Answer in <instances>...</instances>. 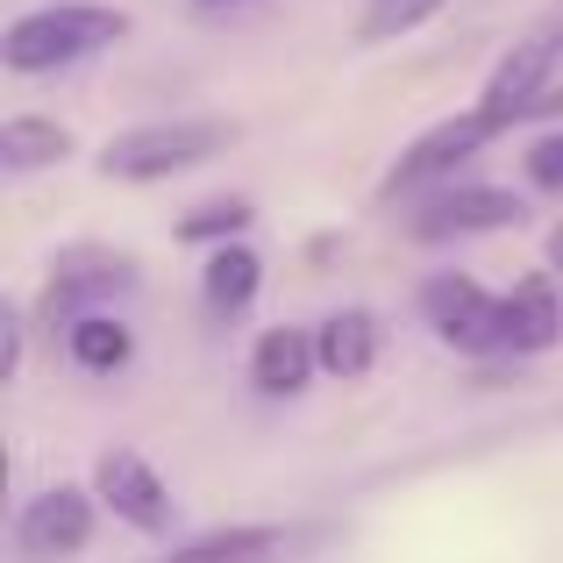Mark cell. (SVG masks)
<instances>
[{"instance_id":"cell-1","label":"cell","mask_w":563,"mask_h":563,"mask_svg":"<svg viewBox=\"0 0 563 563\" xmlns=\"http://www.w3.org/2000/svg\"><path fill=\"white\" fill-rule=\"evenodd\" d=\"M129 36V14L108 0H51V8H29L8 22L0 36V65L14 79H43V71H71L86 57L114 51Z\"/></svg>"},{"instance_id":"cell-2","label":"cell","mask_w":563,"mask_h":563,"mask_svg":"<svg viewBox=\"0 0 563 563\" xmlns=\"http://www.w3.org/2000/svg\"><path fill=\"white\" fill-rule=\"evenodd\" d=\"M229 143H235V122H221V114H179V122H136L122 136H108L93 165H100V179L157 186V179H179L192 165H214Z\"/></svg>"},{"instance_id":"cell-3","label":"cell","mask_w":563,"mask_h":563,"mask_svg":"<svg viewBox=\"0 0 563 563\" xmlns=\"http://www.w3.org/2000/svg\"><path fill=\"white\" fill-rule=\"evenodd\" d=\"M556 65H563V14L521 29V36L499 51L493 79H485V93H478V114L493 129H514V122H528V114H542V108H563Z\"/></svg>"},{"instance_id":"cell-4","label":"cell","mask_w":563,"mask_h":563,"mask_svg":"<svg viewBox=\"0 0 563 563\" xmlns=\"http://www.w3.org/2000/svg\"><path fill=\"white\" fill-rule=\"evenodd\" d=\"M499 129L485 122L478 108H464V114H442L435 129H421V136L407 143V151L385 165V179H378V200H413V192H442V186H456V172L471 165V157L493 143Z\"/></svg>"},{"instance_id":"cell-5","label":"cell","mask_w":563,"mask_h":563,"mask_svg":"<svg viewBox=\"0 0 563 563\" xmlns=\"http://www.w3.org/2000/svg\"><path fill=\"white\" fill-rule=\"evenodd\" d=\"M136 292V257L129 250H100V243H79L51 264V286H43V321L51 329H71L86 314H108V300Z\"/></svg>"},{"instance_id":"cell-6","label":"cell","mask_w":563,"mask_h":563,"mask_svg":"<svg viewBox=\"0 0 563 563\" xmlns=\"http://www.w3.org/2000/svg\"><path fill=\"white\" fill-rule=\"evenodd\" d=\"M499 307H507V292H485L471 272H435L421 286V321L456 357H507V343H499Z\"/></svg>"},{"instance_id":"cell-7","label":"cell","mask_w":563,"mask_h":563,"mask_svg":"<svg viewBox=\"0 0 563 563\" xmlns=\"http://www.w3.org/2000/svg\"><path fill=\"white\" fill-rule=\"evenodd\" d=\"M528 200L507 186H478V179H456L442 192H421V207L407 214L413 243H456V235H493V229H521Z\"/></svg>"},{"instance_id":"cell-8","label":"cell","mask_w":563,"mask_h":563,"mask_svg":"<svg viewBox=\"0 0 563 563\" xmlns=\"http://www.w3.org/2000/svg\"><path fill=\"white\" fill-rule=\"evenodd\" d=\"M100 493L93 485H43L36 499H22L14 514V556L22 563H65L93 542Z\"/></svg>"},{"instance_id":"cell-9","label":"cell","mask_w":563,"mask_h":563,"mask_svg":"<svg viewBox=\"0 0 563 563\" xmlns=\"http://www.w3.org/2000/svg\"><path fill=\"white\" fill-rule=\"evenodd\" d=\"M93 493H100V507H108L114 521H129L136 536H165L172 514H179L165 471H157L143 450H100L93 456Z\"/></svg>"},{"instance_id":"cell-10","label":"cell","mask_w":563,"mask_h":563,"mask_svg":"<svg viewBox=\"0 0 563 563\" xmlns=\"http://www.w3.org/2000/svg\"><path fill=\"white\" fill-rule=\"evenodd\" d=\"M499 343H507V357H542V350L563 343V292H556V272H528L521 286L507 292V307H499Z\"/></svg>"},{"instance_id":"cell-11","label":"cell","mask_w":563,"mask_h":563,"mask_svg":"<svg viewBox=\"0 0 563 563\" xmlns=\"http://www.w3.org/2000/svg\"><path fill=\"white\" fill-rule=\"evenodd\" d=\"M321 372V350H314V329H292V321H278V329L257 335V350H250V385H257L264 399H292L307 393Z\"/></svg>"},{"instance_id":"cell-12","label":"cell","mask_w":563,"mask_h":563,"mask_svg":"<svg viewBox=\"0 0 563 563\" xmlns=\"http://www.w3.org/2000/svg\"><path fill=\"white\" fill-rule=\"evenodd\" d=\"M257 292H264V257L250 243L207 250V264H200V307H207V321H243L250 307H257Z\"/></svg>"},{"instance_id":"cell-13","label":"cell","mask_w":563,"mask_h":563,"mask_svg":"<svg viewBox=\"0 0 563 563\" xmlns=\"http://www.w3.org/2000/svg\"><path fill=\"white\" fill-rule=\"evenodd\" d=\"M314 350H321V372L350 385V378H372V364L385 350V329H378L372 307H343V314H329L314 329Z\"/></svg>"},{"instance_id":"cell-14","label":"cell","mask_w":563,"mask_h":563,"mask_svg":"<svg viewBox=\"0 0 563 563\" xmlns=\"http://www.w3.org/2000/svg\"><path fill=\"white\" fill-rule=\"evenodd\" d=\"M292 556V536L272 521H243V528H214V536L186 542L172 556H143V563H286Z\"/></svg>"},{"instance_id":"cell-15","label":"cell","mask_w":563,"mask_h":563,"mask_svg":"<svg viewBox=\"0 0 563 563\" xmlns=\"http://www.w3.org/2000/svg\"><path fill=\"white\" fill-rule=\"evenodd\" d=\"M65 357L79 364L86 378H114V372H129V357H136V335H129L122 314H86V321L65 329Z\"/></svg>"},{"instance_id":"cell-16","label":"cell","mask_w":563,"mask_h":563,"mask_svg":"<svg viewBox=\"0 0 563 563\" xmlns=\"http://www.w3.org/2000/svg\"><path fill=\"white\" fill-rule=\"evenodd\" d=\"M71 157V129L51 114H8L0 122V165L8 172H51Z\"/></svg>"},{"instance_id":"cell-17","label":"cell","mask_w":563,"mask_h":563,"mask_svg":"<svg viewBox=\"0 0 563 563\" xmlns=\"http://www.w3.org/2000/svg\"><path fill=\"white\" fill-rule=\"evenodd\" d=\"M250 221H257V207H250V200H207V207H192V214H179V243H207V250L243 243Z\"/></svg>"},{"instance_id":"cell-18","label":"cell","mask_w":563,"mask_h":563,"mask_svg":"<svg viewBox=\"0 0 563 563\" xmlns=\"http://www.w3.org/2000/svg\"><path fill=\"white\" fill-rule=\"evenodd\" d=\"M442 0H372L357 22V43H393V36H413L421 22H435Z\"/></svg>"},{"instance_id":"cell-19","label":"cell","mask_w":563,"mask_h":563,"mask_svg":"<svg viewBox=\"0 0 563 563\" xmlns=\"http://www.w3.org/2000/svg\"><path fill=\"white\" fill-rule=\"evenodd\" d=\"M521 172H528V186H536V192H556V200H563V129H550V136L528 143Z\"/></svg>"},{"instance_id":"cell-20","label":"cell","mask_w":563,"mask_h":563,"mask_svg":"<svg viewBox=\"0 0 563 563\" xmlns=\"http://www.w3.org/2000/svg\"><path fill=\"white\" fill-rule=\"evenodd\" d=\"M22 357H29V321H22V307H0V385H14L22 378Z\"/></svg>"},{"instance_id":"cell-21","label":"cell","mask_w":563,"mask_h":563,"mask_svg":"<svg viewBox=\"0 0 563 563\" xmlns=\"http://www.w3.org/2000/svg\"><path fill=\"white\" fill-rule=\"evenodd\" d=\"M542 257H550V272L563 278V221H556V229H550V243H542Z\"/></svg>"},{"instance_id":"cell-22","label":"cell","mask_w":563,"mask_h":563,"mask_svg":"<svg viewBox=\"0 0 563 563\" xmlns=\"http://www.w3.org/2000/svg\"><path fill=\"white\" fill-rule=\"evenodd\" d=\"M192 8H250V0H192Z\"/></svg>"}]
</instances>
